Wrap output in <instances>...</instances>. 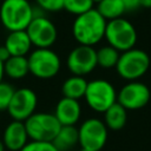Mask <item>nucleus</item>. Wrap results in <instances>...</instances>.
I'll use <instances>...</instances> for the list:
<instances>
[{
  "instance_id": "10",
  "label": "nucleus",
  "mask_w": 151,
  "mask_h": 151,
  "mask_svg": "<svg viewBox=\"0 0 151 151\" xmlns=\"http://www.w3.org/2000/svg\"><path fill=\"white\" fill-rule=\"evenodd\" d=\"M151 92L146 84L134 80L127 81L117 92V103H119L126 111L140 110L149 104Z\"/></svg>"
},
{
  "instance_id": "13",
  "label": "nucleus",
  "mask_w": 151,
  "mask_h": 151,
  "mask_svg": "<svg viewBox=\"0 0 151 151\" xmlns=\"http://www.w3.org/2000/svg\"><path fill=\"white\" fill-rule=\"evenodd\" d=\"M1 142L8 151H20L28 142V134L24 122L12 120L4 129Z\"/></svg>"
},
{
  "instance_id": "3",
  "label": "nucleus",
  "mask_w": 151,
  "mask_h": 151,
  "mask_svg": "<svg viewBox=\"0 0 151 151\" xmlns=\"http://www.w3.org/2000/svg\"><path fill=\"white\" fill-rule=\"evenodd\" d=\"M104 39L107 41V45L122 53L134 47L138 35L133 24L122 17L107 21Z\"/></svg>"
},
{
  "instance_id": "19",
  "label": "nucleus",
  "mask_w": 151,
  "mask_h": 151,
  "mask_svg": "<svg viewBox=\"0 0 151 151\" xmlns=\"http://www.w3.org/2000/svg\"><path fill=\"white\" fill-rule=\"evenodd\" d=\"M78 127L61 126L52 143L59 151H68L78 144Z\"/></svg>"
},
{
  "instance_id": "21",
  "label": "nucleus",
  "mask_w": 151,
  "mask_h": 151,
  "mask_svg": "<svg viewBox=\"0 0 151 151\" xmlns=\"http://www.w3.org/2000/svg\"><path fill=\"white\" fill-rule=\"evenodd\" d=\"M119 55L120 52H118L112 46H103L97 50V64L103 68H113L118 63Z\"/></svg>"
},
{
  "instance_id": "1",
  "label": "nucleus",
  "mask_w": 151,
  "mask_h": 151,
  "mask_svg": "<svg viewBox=\"0 0 151 151\" xmlns=\"http://www.w3.org/2000/svg\"><path fill=\"white\" fill-rule=\"evenodd\" d=\"M107 21L100 13L92 8L88 12L74 18L72 22V35L78 45L94 47L105 37V28Z\"/></svg>"
},
{
  "instance_id": "5",
  "label": "nucleus",
  "mask_w": 151,
  "mask_h": 151,
  "mask_svg": "<svg viewBox=\"0 0 151 151\" xmlns=\"http://www.w3.org/2000/svg\"><path fill=\"white\" fill-rule=\"evenodd\" d=\"M150 67L149 54L140 48H131L122 52L116 65L118 76L127 81H134L142 78Z\"/></svg>"
},
{
  "instance_id": "12",
  "label": "nucleus",
  "mask_w": 151,
  "mask_h": 151,
  "mask_svg": "<svg viewBox=\"0 0 151 151\" xmlns=\"http://www.w3.org/2000/svg\"><path fill=\"white\" fill-rule=\"evenodd\" d=\"M38 106V96L29 87L15 88L12 100L7 107V112L12 120L25 122L33 113Z\"/></svg>"
},
{
  "instance_id": "7",
  "label": "nucleus",
  "mask_w": 151,
  "mask_h": 151,
  "mask_svg": "<svg viewBox=\"0 0 151 151\" xmlns=\"http://www.w3.org/2000/svg\"><path fill=\"white\" fill-rule=\"evenodd\" d=\"M29 140L53 142L61 125L53 113L35 112L24 122Z\"/></svg>"
},
{
  "instance_id": "22",
  "label": "nucleus",
  "mask_w": 151,
  "mask_h": 151,
  "mask_svg": "<svg viewBox=\"0 0 151 151\" xmlns=\"http://www.w3.org/2000/svg\"><path fill=\"white\" fill-rule=\"evenodd\" d=\"M93 5L92 0H64V9L74 17L88 12L93 8Z\"/></svg>"
},
{
  "instance_id": "29",
  "label": "nucleus",
  "mask_w": 151,
  "mask_h": 151,
  "mask_svg": "<svg viewBox=\"0 0 151 151\" xmlns=\"http://www.w3.org/2000/svg\"><path fill=\"white\" fill-rule=\"evenodd\" d=\"M4 77H5V73H4V63L0 60V83L4 81V80H2Z\"/></svg>"
},
{
  "instance_id": "20",
  "label": "nucleus",
  "mask_w": 151,
  "mask_h": 151,
  "mask_svg": "<svg viewBox=\"0 0 151 151\" xmlns=\"http://www.w3.org/2000/svg\"><path fill=\"white\" fill-rule=\"evenodd\" d=\"M96 9L106 21L122 18L126 12L122 0H103L97 5Z\"/></svg>"
},
{
  "instance_id": "4",
  "label": "nucleus",
  "mask_w": 151,
  "mask_h": 151,
  "mask_svg": "<svg viewBox=\"0 0 151 151\" xmlns=\"http://www.w3.org/2000/svg\"><path fill=\"white\" fill-rule=\"evenodd\" d=\"M27 61L29 73L42 80L54 78L61 68L60 57L52 48L32 50L27 55Z\"/></svg>"
},
{
  "instance_id": "8",
  "label": "nucleus",
  "mask_w": 151,
  "mask_h": 151,
  "mask_svg": "<svg viewBox=\"0 0 151 151\" xmlns=\"http://www.w3.org/2000/svg\"><path fill=\"white\" fill-rule=\"evenodd\" d=\"M109 137V129L99 118H87L78 127V144L80 149L100 151Z\"/></svg>"
},
{
  "instance_id": "27",
  "label": "nucleus",
  "mask_w": 151,
  "mask_h": 151,
  "mask_svg": "<svg viewBox=\"0 0 151 151\" xmlns=\"http://www.w3.org/2000/svg\"><path fill=\"white\" fill-rule=\"evenodd\" d=\"M11 55H9V53H8V51L4 47V45L0 47V60L2 61V63H5L8 58H9Z\"/></svg>"
},
{
  "instance_id": "2",
  "label": "nucleus",
  "mask_w": 151,
  "mask_h": 151,
  "mask_svg": "<svg viewBox=\"0 0 151 151\" xmlns=\"http://www.w3.org/2000/svg\"><path fill=\"white\" fill-rule=\"evenodd\" d=\"M28 0H2L0 4V22L8 32L26 31L34 14Z\"/></svg>"
},
{
  "instance_id": "33",
  "label": "nucleus",
  "mask_w": 151,
  "mask_h": 151,
  "mask_svg": "<svg viewBox=\"0 0 151 151\" xmlns=\"http://www.w3.org/2000/svg\"><path fill=\"white\" fill-rule=\"evenodd\" d=\"M150 24H151V17H150Z\"/></svg>"
},
{
  "instance_id": "31",
  "label": "nucleus",
  "mask_w": 151,
  "mask_h": 151,
  "mask_svg": "<svg viewBox=\"0 0 151 151\" xmlns=\"http://www.w3.org/2000/svg\"><path fill=\"white\" fill-rule=\"evenodd\" d=\"M92 1H93V4H97V5H98V4H99L100 1H103V0H92Z\"/></svg>"
},
{
  "instance_id": "11",
  "label": "nucleus",
  "mask_w": 151,
  "mask_h": 151,
  "mask_svg": "<svg viewBox=\"0 0 151 151\" xmlns=\"http://www.w3.org/2000/svg\"><path fill=\"white\" fill-rule=\"evenodd\" d=\"M66 66L73 76L85 77L90 74L98 66L97 50L91 46L77 45L68 52L66 58Z\"/></svg>"
},
{
  "instance_id": "17",
  "label": "nucleus",
  "mask_w": 151,
  "mask_h": 151,
  "mask_svg": "<svg viewBox=\"0 0 151 151\" xmlns=\"http://www.w3.org/2000/svg\"><path fill=\"white\" fill-rule=\"evenodd\" d=\"M86 87H87V80L85 79V77L72 74L71 77L64 80L61 85V93L63 97L79 100L84 98Z\"/></svg>"
},
{
  "instance_id": "18",
  "label": "nucleus",
  "mask_w": 151,
  "mask_h": 151,
  "mask_svg": "<svg viewBox=\"0 0 151 151\" xmlns=\"http://www.w3.org/2000/svg\"><path fill=\"white\" fill-rule=\"evenodd\" d=\"M4 73L12 80L25 78L29 73L27 57H9L4 63Z\"/></svg>"
},
{
  "instance_id": "24",
  "label": "nucleus",
  "mask_w": 151,
  "mask_h": 151,
  "mask_svg": "<svg viewBox=\"0 0 151 151\" xmlns=\"http://www.w3.org/2000/svg\"><path fill=\"white\" fill-rule=\"evenodd\" d=\"M37 7L45 13H53L64 9V0H34Z\"/></svg>"
},
{
  "instance_id": "23",
  "label": "nucleus",
  "mask_w": 151,
  "mask_h": 151,
  "mask_svg": "<svg viewBox=\"0 0 151 151\" xmlns=\"http://www.w3.org/2000/svg\"><path fill=\"white\" fill-rule=\"evenodd\" d=\"M15 88L13 87L12 84L6 83V81H1L0 83V112L1 111H6L12 97L14 94Z\"/></svg>"
},
{
  "instance_id": "14",
  "label": "nucleus",
  "mask_w": 151,
  "mask_h": 151,
  "mask_svg": "<svg viewBox=\"0 0 151 151\" xmlns=\"http://www.w3.org/2000/svg\"><path fill=\"white\" fill-rule=\"evenodd\" d=\"M53 114L61 126H76L81 118V105L79 100L63 97L55 104Z\"/></svg>"
},
{
  "instance_id": "28",
  "label": "nucleus",
  "mask_w": 151,
  "mask_h": 151,
  "mask_svg": "<svg viewBox=\"0 0 151 151\" xmlns=\"http://www.w3.org/2000/svg\"><path fill=\"white\" fill-rule=\"evenodd\" d=\"M139 7L151 9V0H139Z\"/></svg>"
},
{
  "instance_id": "32",
  "label": "nucleus",
  "mask_w": 151,
  "mask_h": 151,
  "mask_svg": "<svg viewBox=\"0 0 151 151\" xmlns=\"http://www.w3.org/2000/svg\"><path fill=\"white\" fill-rule=\"evenodd\" d=\"M80 151H94V150H90V149H80Z\"/></svg>"
},
{
  "instance_id": "6",
  "label": "nucleus",
  "mask_w": 151,
  "mask_h": 151,
  "mask_svg": "<svg viewBox=\"0 0 151 151\" xmlns=\"http://www.w3.org/2000/svg\"><path fill=\"white\" fill-rule=\"evenodd\" d=\"M84 98L92 111L104 113L109 107L117 103V91L109 80L93 79L87 81Z\"/></svg>"
},
{
  "instance_id": "30",
  "label": "nucleus",
  "mask_w": 151,
  "mask_h": 151,
  "mask_svg": "<svg viewBox=\"0 0 151 151\" xmlns=\"http://www.w3.org/2000/svg\"><path fill=\"white\" fill-rule=\"evenodd\" d=\"M6 149H5V146H4V144H2V142H1V139H0V151H5Z\"/></svg>"
},
{
  "instance_id": "16",
  "label": "nucleus",
  "mask_w": 151,
  "mask_h": 151,
  "mask_svg": "<svg viewBox=\"0 0 151 151\" xmlns=\"http://www.w3.org/2000/svg\"><path fill=\"white\" fill-rule=\"evenodd\" d=\"M103 114H104V119H103L104 124L109 130L112 131L122 130L127 122V111L119 103H114Z\"/></svg>"
},
{
  "instance_id": "9",
  "label": "nucleus",
  "mask_w": 151,
  "mask_h": 151,
  "mask_svg": "<svg viewBox=\"0 0 151 151\" xmlns=\"http://www.w3.org/2000/svg\"><path fill=\"white\" fill-rule=\"evenodd\" d=\"M26 32L34 48H51L58 39V28L46 14L33 17Z\"/></svg>"
},
{
  "instance_id": "15",
  "label": "nucleus",
  "mask_w": 151,
  "mask_h": 151,
  "mask_svg": "<svg viewBox=\"0 0 151 151\" xmlns=\"http://www.w3.org/2000/svg\"><path fill=\"white\" fill-rule=\"evenodd\" d=\"M4 47L11 57H27L33 46L26 31H13L6 35Z\"/></svg>"
},
{
  "instance_id": "25",
  "label": "nucleus",
  "mask_w": 151,
  "mask_h": 151,
  "mask_svg": "<svg viewBox=\"0 0 151 151\" xmlns=\"http://www.w3.org/2000/svg\"><path fill=\"white\" fill-rule=\"evenodd\" d=\"M20 151H59L52 142L29 140Z\"/></svg>"
},
{
  "instance_id": "34",
  "label": "nucleus",
  "mask_w": 151,
  "mask_h": 151,
  "mask_svg": "<svg viewBox=\"0 0 151 151\" xmlns=\"http://www.w3.org/2000/svg\"><path fill=\"white\" fill-rule=\"evenodd\" d=\"M0 118H1V112H0Z\"/></svg>"
},
{
  "instance_id": "26",
  "label": "nucleus",
  "mask_w": 151,
  "mask_h": 151,
  "mask_svg": "<svg viewBox=\"0 0 151 151\" xmlns=\"http://www.w3.org/2000/svg\"><path fill=\"white\" fill-rule=\"evenodd\" d=\"M126 12L127 11H134L137 8H139V0H122Z\"/></svg>"
}]
</instances>
